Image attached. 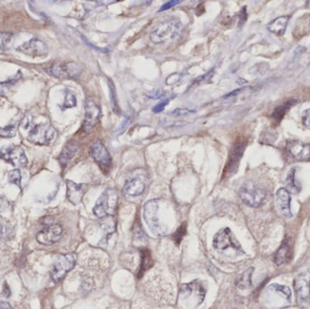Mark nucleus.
<instances>
[{
	"mask_svg": "<svg viewBox=\"0 0 310 309\" xmlns=\"http://www.w3.org/2000/svg\"><path fill=\"white\" fill-rule=\"evenodd\" d=\"M184 30V24L180 20L166 19L154 26L150 38L154 44H165L181 38Z\"/></svg>",
	"mask_w": 310,
	"mask_h": 309,
	"instance_id": "1",
	"label": "nucleus"
},
{
	"mask_svg": "<svg viewBox=\"0 0 310 309\" xmlns=\"http://www.w3.org/2000/svg\"><path fill=\"white\" fill-rule=\"evenodd\" d=\"M118 202V193L112 188H107L103 191L93 208L94 214L100 219L114 214Z\"/></svg>",
	"mask_w": 310,
	"mask_h": 309,
	"instance_id": "2",
	"label": "nucleus"
},
{
	"mask_svg": "<svg viewBox=\"0 0 310 309\" xmlns=\"http://www.w3.org/2000/svg\"><path fill=\"white\" fill-rule=\"evenodd\" d=\"M240 197L245 205L250 208H259L266 202L267 192L252 182H247L240 189Z\"/></svg>",
	"mask_w": 310,
	"mask_h": 309,
	"instance_id": "3",
	"label": "nucleus"
},
{
	"mask_svg": "<svg viewBox=\"0 0 310 309\" xmlns=\"http://www.w3.org/2000/svg\"><path fill=\"white\" fill-rule=\"evenodd\" d=\"M57 131L50 124H38L31 128L27 134V140L38 145H46L55 139Z\"/></svg>",
	"mask_w": 310,
	"mask_h": 309,
	"instance_id": "4",
	"label": "nucleus"
},
{
	"mask_svg": "<svg viewBox=\"0 0 310 309\" xmlns=\"http://www.w3.org/2000/svg\"><path fill=\"white\" fill-rule=\"evenodd\" d=\"M159 200H150L144 208V218L152 233L157 236L165 235V229L159 220Z\"/></svg>",
	"mask_w": 310,
	"mask_h": 309,
	"instance_id": "5",
	"label": "nucleus"
},
{
	"mask_svg": "<svg viewBox=\"0 0 310 309\" xmlns=\"http://www.w3.org/2000/svg\"><path fill=\"white\" fill-rule=\"evenodd\" d=\"M212 245L214 248L220 251L232 248L236 252L244 253L240 242L236 240L228 227H224L215 234V236L213 237Z\"/></svg>",
	"mask_w": 310,
	"mask_h": 309,
	"instance_id": "6",
	"label": "nucleus"
},
{
	"mask_svg": "<svg viewBox=\"0 0 310 309\" xmlns=\"http://www.w3.org/2000/svg\"><path fill=\"white\" fill-rule=\"evenodd\" d=\"M76 256L74 254L62 255L56 260L50 272L51 278L55 283H58L65 275L76 266Z\"/></svg>",
	"mask_w": 310,
	"mask_h": 309,
	"instance_id": "7",
	"label": "nucleus"
},
{
	"mask_svg": "<svg viewBox=\"0 0 310 309\" xmlns=\"http://www.w3.org/2000/svg\"><path fill=\"white\" fill-rule=\"evenodd\" d=\"M45 72L57 78H77L82 72V67L75 62H58L53 63L50 67L45 69Z\"/></svg>",
	"mask_w": 310,
	"mask_h": 309,
	"instance_id": "8",
	"label": "nucleus"
},
{
	"mask_svg": "<svg viewBox=\"0 0 310 309\" xmlns=\"http://www.w3.org/2000/svg\"><path fill=\"white\" fill-rule=\"evenodd\" d=\"M294 288L299 306L307 307L310 301V272L298 274L294 280Z\"/></svg>",
	"mask_w": 310,
	"mask_h": 309,
	"instance_id": "9",
	"label": "nucleus"
},
{
	"mask_svg": "<svg viewBox=\"0 0 310 309\" xmlns=\"http://www.w3.org/2000/svg\"><path fill=\"white\" fill-rule=\"evenodd\" d=\"M0 159L17 168L25 167L27 164V158L22 147L18 145L7 146L1 149Z\"/></svg>",
	"mask_w": 310,
	"mask_h": 309,
	"instance_id": "10",
	"label": "nucleus"
},
{
	"mask_svg": "<svg viewBox=\"0 0 310 309\" xmlns=\"http://www.w3.org/2000/svg\"><path fill=\"white\" fill-rule=\"evenodd\" d=\"M205 295H206V290L204 289L203 285L201 284L198 280L183 284L181 287L182 298L184 300H188L191 298L192 302L194 301L196 303V306L203 302Z\"/></svg>",
	"mask_w": 310,
	"mask_h": 309,
	"instance_id": "11",
	"label": "nucleus"
},
{
	"mask_svg": "<svg viewBox=\"0 0 310 309\" xmlns=\"http://www.w3.org/2000/svg\"><path fill=\"white\" fill-rule=\"evenodd\" d=\"M85 116H84V122L83 124V129L85 133H89L95 124L98 123L100 115H101V110L97 103L93 98H87L85 101Z\"/></svg>",
	"mask_w": 310,
	"mask_h": 309,
	"instance_id": "12",
	"label": "nucleus"
},
{
	"mask_svg": "<svg viewBox=\"0 0 310 309\" xmlns=\"http://www.w3.org/2000/svg\"><path fill=\"white\" fill-rule=\"evenodd\" d=\"M17 51L29 57H43L48 53V46L44 41L38 38H32L31 40L19 45Z\"/></svg>",
	"mask_w": 310,
	"mask_h": 309,
	"instance_id": "13",
	"label": "nucleus"
},
{
	"mask_svg": "<svg viewBox=\"0 0 310 309\" xmlns=\"http://www.w3.org/2000/svg\"><path fill=\"white\" fill-rule=\"evenodd\" d=\"M90 155L95 160L96 164H99L102 169L108 170L112 164V158L108 152L106 147L102 141H96L90 148Z\"/></svg>",
	"mask_w": 310,
	"mask_h": 309,
	"instance_id": "14",
	"label": "nucleus"
},
{
	"mask_svg": "<svg viewBox=\"0 0 310 309\" xmlns=\"http://www.w3.org/2000/svg\"><path fill=\"white\" fill-rule=\"evenodd\" d=\"M63 228L58 224H53L44 227L37 234V240L42 245L50 246L61 239Z\"/></svg>",
	"mask_w": 310,
	"mask_h": 309,
	"instance_id": "15",
	"label": "nucleus"
},
{
	"mask_svg": "<svg viewBox=\"0 0 310 309\" xmlns=\"http://www.w3.org/2000/svg\"><path fill=\"white\" fill-rule=\"evenodd\" d=\"M244 150H245V143L243 141H238L235 143L231 151L229 152L228 163L225 169V173H227L228 176L236 173L238 167L240 165V161L243 155Z\"/></svg>",
	"mask_w": 310,
	"mask_h": 309,
	"instance_id": "16",
	"label": "nucleus"
},
{
	"mask_svg": "<svg viewBox=\"0 0 310 309\" xmlns=\"http://www.w3.org/2000/svg\"><path fill=\"white\" fill-rule=\"evenodd\" d=\"M290 203V193L285 188H280L276 193V204L280 214L284 216L287 219H290L293 217Z\"/></svg>",
	"mask_w": 310,
	"mask_h": 309,
	"instance_id": "17",
	"label": "nucleus"
},
{
	"mask_svg": "<svg viewBox=\"0 0 310 309\" xmlns=\"http://www.w3.org/2000/svg\"><path fill=\"white\" fill-rule=\"evenodd\" d=\"M287 150L292 157L305 161L310 157V145L300 141H290L287 144Z\"/></svg>",
	"mask_w": 310,
	"mask_h": 309,
	"instance_id": "18",
	"label": "nucleus"
},
{
	"mask_svg": "<svg viewBox=\"0 0 310 309\" xmlns=\"http://www.w3.org/2000/svg\"><path fill=\"white\" fill-rule=\"evenodd\" d=\"M66 195L67 199L72 204L77 205L82 202L83 197L85 193L87 186L85 184H78L73 181H66Z\"/></svg>",
	"mask_w": 310,
	"mask_h": 309,
	"instance_id": "19",
	"label": "nucleus"
},
{
	"mask_svg": "<svg viewBox=\"0 0 310 309\" xmlns=\"http://www.w3.org/2000/svg\"><path fill=\"white\" fill-rule=\"evenodd\" d=\"M145 182L141 177H135L129 181L124 186V194L129 197H137L144 193L145 189Z\"/></svg>",
	"mask_w": 310,
	"mask_h": 309,
	"instance_id": "20",
	"label": "nucleus"
},
{
	"mask_svg": "<svg viewBox=\"0 0 310 309\" xmlns=\"http://www.w3.org/2000/svg\"><path fill=\"white\" fill-rule=\"evenodd\" d=\"M291 255V242L289 238H287L283 240L281 246L279 247L278 251L275 254L274 262L277 266L284 265L290 260Z\"/></svg>",
	"mask_w": 310,
	"mask_h": 309,
	"instance_id": "21",
	"label": "nucleus"
},
{
	"mask_svg": "<svg viewBox=\"0 0 310 309\" xmlns=\"http://www.w3.org/2000/svg\"><path fill=\"white\" fill-rule=\"evenodd\" d=\"M289 19H290L289 16H282V17L277 18L269 23L267 28L270 33H273L277 36H283L285 34Z\"/></svg>",
	"mask_w": 310,
	"mask_h": 309,
	"instance_id": "22",
	"label": "nucleus"
},
{
	"mask_svg": "<svg viewBox=\"0 0 310 309\" xmlns=\"http://www.w3.org/2000/svg\"><path fill=\"white\" fill-rule=\"evenodd\" d=\"M78 150V146L74 143H68L66 145L63 147L62 152L60 153L58 161L61 167L64 169L67 164H69L70 161L76 155V152Z\"/></svg>",
	"mask_w": 310,
	"mask_h": 309,
	"instance_id": "23",
	"label": "nucleus"
},
{
	"mask_svg": "<svg viewBox=\"0 0 310 309\" xmlns=\"http://www.w3.org/2000/svg\"><path fill=\"white\" fill-rule=\"evenodd\" d=\"M296 102L297 101L295 99H290L289 101L285 102L284 103H282L281 105H279L278 107L273 111L272 114H271L273 121L275 123H279L280 121L282 120V118L284 117L286 113L289 111V109H290L292 105L296 103Z\"/></svg>",
	"mask_w": 310,
	"mask_h": 309,
	"instance_id": "24",
	"label": "nucleus"
},
{
	"mask_svg": "<svg viewBox=\"0 0 310 309\" xmlns=\"http://www.w3.org/2000/svg\"><path fill=\"white\" fill-rule=\"evenodd\" d=\"M253 268H249L247 270L243 272L237 280V287L241 289H248L251 288L252 286V274H253Z\"/></svg>",
	"mask_w": 310,
	"mask_h": 309,
	"instance_id": "25",
	"label": "nucleus"
},
{
	"mask_svg": "<svg viewBox=\"0 0 310 309\" xmlns=\"http://www.w3.org/2000/svg\"><path fill=\"white\" fill-rule=\"evenodd\" d=\"M287 189L289 193L291 192L293 194H297L301 189V187L299 186V184L296 181V169L295 168H292L291 170H289L288 177H287Z\"/></svg>",
	"mask_w": 310,
	"mask_h": 309,
	"instance_id": "26",
	"label": "nucleus"
},
{
	"mask_svg": "<svg viewBox=\"0 0 310 309\" xmlns=\"http://www.w3.org/2000/svg\"><path fill=\"white\" fill-rule=\"evenodd\" d=\"M141 257H142V262H141V267H140L139 273H138V278H141L145 272L149 269L152 265V259L151 257L150 251L146 248H143L141 250Z\"/></svg>",
	"mask_w": 310,
	"mask_h": 309,
	"instance_id": "27",
	"label": "nucleus"
},
{
	"mask_svg": "<svg viewBox=\"0 0 310 309\" xmlns=\"http://www.w3.org/2000/svg\"><path fill=\"white\" fill-rule=\"evenodd\" d=\"M269 290L275 292L277 294H279V296L284 297L287 301L290 302L291 299V290L289 288H288L287 286H282V285L272 284L270 285L268 288Z\"/></svg>",
	"mask_w": 310,
	"mask_h": 309,
	"instance_id": "28",
	"label": "nucleus"
},
{
	"mask_svg": "<svg viewBox=\"0 0 310 309\" xmlns=\"http://www.w3.org/2000/svg\"><path fill=\"white\" fill-rule=\"evenodd\" d=\"M109 82V88H110V95H111V105H112V109L114 112V114H120L121 110L119 107V104H118V100H117V95L115 93V89H114V85L113 82L109 79L108 80Z\"/></svg>",
	"mask_w": 310,
	"mask_h": 309,
	"instance_id": "29",
	"label": "nucleus"
},
{
	"mask_svg": "<svg viewBox=\"0 0 310 309\" xmlns=\"http://www.w3.org/2000/svg\"><path fill=\"white\" fill-rule=\"evenodd\" d=\"M22 74L19 72L18 76H16L15 78L9 79L8 81H5V82H0V94L3 95V94H6V92H8L18 82Z\"/></svg>",
	"mask_w": 310,
	"mask_h": 309,
	"instance_id": "30",
	"label": "nucleus"
},
{
	"mask_svg": "<svg viewBox=\"0 0 310 309\" xmlns=\"http://www.w3.org/2000/svg\"><path fill=\"white\" fill-rule=\"evenodd\" d=\"M12 38L11 33H0V51L6 50L11 43Z\"/></svg>",
	"mask_w": 310,
	"mask_h": 309,
	"instance_id": "31",
	"label": "nucleus"
},
{
	"mask_svg": "<svg viewBox=\"0 0 310 309\" xmlns=\"http://www.w3.org/2000/svg\"><path fill=\"white\" fill-rule=\"evenodd\" d=\"M21 180H22V176H21V172L19 169L9 171V173H8L9 183L16 184L17 186H19V188H21Z\"/></svg>",
	"mask_w": 310,
	"mask_h": 309,
	"instance_id": "32",
	"label": "nucleus"
},
{
	"mask_svg": "<svg viewBox=\"0 0 310 309\" xmlns=\"http://www.w3.org/2000/svg\"><path fill=\"white\" fill-rule=\"evenodd\" d=\"M16 133H17V128L15 125L0 127V136L1 137L11 138L16 135Z\"/></svg>",
	"mask_w": 310,
	"mask_h": 309,
	"instance_id": "33",
	"label": "nucleus"
},
{
	"mask_svg": "<svg viewBox=\"0 0 310 309\" xmlns=\"http://www.w3.org/2000/svg\"><path fill=\"white\" fill-rule=\"evenodd\" d=\"M76 105V96L70 91H65V98L63 102V106L64 108L75 107Z\"/></svg>",
	"mask_w": 310,
	"mask_h": 309,
	"instance_id": "34",
	"label": "nucleus"
},
{
	"mask_svg": "<svg viewBox=\"0 0 310 309\" xmlns=\"http://www.w3.org/2000/svg\"><path fill=\"white\" fill-rule=\"evenodd\" d=\"M185 232H186V223L185 224H183L181 227L178 228L177 230H176V232L173 234V240H174V242L179 245L180 243H181V241L183 240V238L184 237V235H185Z\"/></svg>",
	"mask_w": 310,
	"mask_h": 309,
	"instance_id": "35",
	"label": "nucleus"
},
{
	"mask_svg": "<svg viewBox=\"0 0 310 309\" xmlns=\"http://www.w3.org/2000/svg\"><path fill=\"white\" fill-rule=\"evenodd\" d=\"M302 124L307 129L310 130V109L304 111L302 114Z\"/></svg>",
	"mask_w": 310,
	"mask_h": 309,
	"instance_id": "36",
	"label": "nucleus"
},
{
	"mask_svg": "<svg viewBox=\"0 0 310 309\" xmlns=\"http://www.w3.org/2000/svg\"><path fill=\"white\" fill-rule=\"evenodd\" d=\"M180 3H181L180 0H172V1H170V2H167L166 4L163 5V6L159 9L158 12L165 11V10H167V9H169V8H171V7L176 6V5L180 4Z\"/></svg>",
	"mask_w": 310,
	"mask_h": 309,
	"instance_id": "37",
	"label": "nucleus"
},
{
	"mask_svg": "<svg viewBox=\"0 0 310 309\" xmlns=\"http://www.w3.org/2000/svg\"><path fill=\"white\" fill-rule=\"evenodd\" d=\"M191 113H194V111H190V110H187V109H177L174 112L171 113V114L174 115V116H182V115H186V114H190Z\"/></svg>",
	"mask_w": 310,
	"mask_h": 309,
	"instance_id": "38",
	"label": "nucleus"
},
{
	"mask_svg": "<svg viewBox=\"0 0 310 309\" xmlns=\"http://www.w3.org/2000/svg\"><path fill=\"white\" fill-rule=\"evenodd\" d=\"M168 103H169V100H165V101L163 102V103H159L155 107L152 108V112H154V113H161V112H163L165 106L168 104Z\"/></svg>",
	"mask_w": 310,
	"mask_h": 309,
	"instance_id": "39",
	"label": "nucleus"
},
{
	"mask_svg": "<svg viewBox=\"0 0 310 309\" xmlns=\"http://www.w3.org/2000/svg\"><path fill=\"white\" fill-rule=\"evenodd\" d=\"M0 309H14L11 305L7 302H4V301H0Z\"/></svg>",
	"mask_w": 310,
	"mask_h": 309,
	"instance_id": "40",
	"label": "nucleus"
},
{
	"mask_svg": "<svg viewBox=\"0 0 310 309\" xmlns=\"http://www.w3.org/2000/svg\"><path fill=\"white\" fill-rule=\"evenodd\" d=\"M2 234H3V226H2V223H1V221H0V238H1Z\"/></svg>",
	"mask_w": 310,
	"mask_h": 309,
	"instance_id": "41",
	"label": "nucleus"
},
{
	"mask_svg": "<svg viewBox=\"0 0 310 309\" xmlns=\"http://www.w3.org/2000/svg\"><path fill=\"white\" fill-rule=\"evenodd\" d=\"M307 7L310 9V1H307Z\"/></svg>",
	"mask_w": 310,
	"mask_h": 309,
	"instance_id": "42",
	"label": "nucleus"
}]
</instances>
